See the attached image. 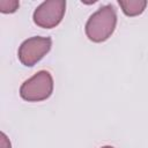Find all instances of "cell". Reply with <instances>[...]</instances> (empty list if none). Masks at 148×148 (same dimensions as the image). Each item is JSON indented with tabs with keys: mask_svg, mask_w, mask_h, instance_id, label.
I'll return each mask as SVG.
<instances>
[{
	"mask_svg": "<svg viewBox=\"0 0 148 148\" xmlns=\"http://www.w3.org/2000/svg\"><path fill=\"white\" fill-rule=\"evenodd\" d=\"M116 24V9L111 5H105L88 18L86 23V35L95 43L104 42L113 34Z\"/></svg>",
	"mask_w": 148,
	"mask_h": 148,
	"instance_id": "1",
	"label": "cell"
},
{
	"mask_svg": "<svg viewBox=\"0 0 148 148\" xmlns=\"http://www.w3.org/2000/svg\"><path fill=\"white\" fill-rule=\"evenodd\" d=\"M53 91V79L47 71H39L24 81L20 88V95L28 102H40L51 96Z\"/></svg>",
	"mask_w": 148,
	"mask_h": 148,
	"instance_id": "2",
	"label": "cell"
},
{
	"mask_svg": "<svg viewBox=\"0 0 148 148\" xmlns=\"http://www.w3.org/2000/svg\"><path fill=\"white\" fill-rule=\"evenodd\" d=\"M66 12V1L47 0L42 2L34 12L32 18L35 24L44 29H51L58 25Z\"/></svg>",
	"mask_w": 148,
	"mask_h": 148,
	"instance_id": "3",
	"label": "cell"
},
{
	"mask_svg": "<svg viewBox=\"0 0 148 148\" xmlns=\"http://www.w3.org/2000/svg\"><path fill=\"white\" fill-rule=\"evenodd\" d=\"M52 46V40L50 37L35 36L25 39L18 47V59L28 67L36 65L50 50Z\"/></svg>",
	"mask_w": 148,
	"mask_h": 148,
	"instance_id": "4",
	"label": "cell"
},
{
	"mask_svg": "<svg viewBox=\"0 0 148 148\" xmlns=\"http://www.w3.org/2000/svg\"><path fill=\"white\" fill-rule=\"evenodd\" d=\"M118 3L121 7L124 14L127 16L140 15L147 6V1H145V0H126V1L119 0Z\"/></svg>",
	"mask_w": 148,
	"mask_h": 148,
	"instance_id": "5",
	"label": "cell"
},
{
	"mask_svg": "<svg viewBox=\"0 0 148 148\" xmlns=\"http://www.w3.org/2000/svg\"><path fill=\"white\" fill-rule=\"evenodd\" d=\"M20 2L17 0H0V12L3 14H9L16 12Z\"/></svg>",
	"mask_w": 148,
	"mask_h": 148,
	"instance_id": "6",
	"label": "cell"
},
{
	"mask_svg": "<svg viewBox=\"0 0 148 148\" xmlns=\"http://www.w3.org/2000/svg\"><path fill=\"white\" fill-rule=\"evenodd\" d=\"M0 136H1V140H0V147H1V148H10V142H9L8 138L6 136V134L1 132Z\"/></svg>",
	"mask_w": 148,
	"mask_h": 148,
	"instance_id": "7",
	"label": "cell"
},
{
	"mask_svg": "<svg viewBox=\"0 0 148 148\" xmlns=\"http://www.w3.org/2000/svg\"><path fill=\"white\" fill-rule=\"evenodd\" d=\"M102 148H113L112 146H104V147H102Z\"/></svg>",
	"mask_w": 148,
	"mask_h": 148,
	"instance_id": "8",
	"label": "cell"
}]
</instances>
